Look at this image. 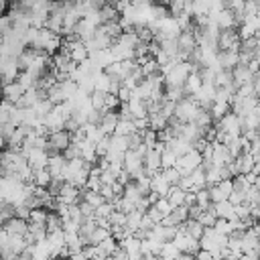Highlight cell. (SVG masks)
<instances>
[{
  "instance_id": "cell-1",
  "label": "cell",
  "mask_w": 260,
  "mask_h": 260,
  "mask_svg": "<svg viewBox=\"0 0 260 260\" xmlns=\"http://www.w3.org/2000/svg\"><path fill=\"white\" fill-rule=\"evenodd\" d=\"M28 47H30V49H37V51H43V53H47V55H53V53H57V49L61 47V35H57V32H53V30L41 26V28H37L35 39H32V43H30Z\"/></svg>"
},
{
  "instance_id": "cell-2",
  "label": "cell",
  "mask_w": 260,
  "mask_h": 260,
  "mask_svg": "<svg viewBox=\"0 0 260 260\" xmlns=\"http://www.w3.org/2000/svg\"><path fill=\"white\" fill-rule=\"evenodd\" d=\"M197 110H199V106L193 102V98H191V95H185V98H181L179 102H175L173 116H175L179 122L187 124V122H193V118H195Z\"/></svg>"
},
{
  "instance_id": "cell-3",
  "label": "cell",
  "mask_w": 260,
  "mask_h": 260,
  "mask_svg": "<svg viewBox=\"0 0 260 260\" xmlns=\"http://www.w3.org/2000/svg\"><path fill=\"white\" fill-rule=\"evenodd\" d=\"M230 110H232L236 116L244 118V116L252 114L254 110H258V95H248V98H238V95H234L232 102H230Z\"/></svg>"
},
{
  "instance_id": "cell-4",
  "label": "cell",
  "mask_w": 260,
  "mask_h": 260,
  "mask_svg": "<svg viewBox=\"0 0 260 260\" xmlns=\"http://www.w3.org/2000/svg\"><path fill=\"white\" fill-rule=\"evenodd\" d=\"M175 41H177V49H179V59L181 61H185L187 55L197 49V39H195L193 30H179Z\"/></svg>"
},
{
  "instance_id": "cell-5",
  "label": "cell",
  "mask_w": 260,
  "mask_h": 260,
  "mask_svg": "<svg viewBox=\"0 0 260 260\" xmlns=\"http://www.w3.org/2000/svg\"><path fill=\"white\" fill-rule=\"evenodd\" d=\"M122 169L130 175V179L138 177L140 173H144V167H142V156L136 152V150H126L122 154Z\"/></svg>"
},
{
  "instance_id": "cell-6",
  "label": "cell",
  "mask_w": 260,
  "mask_h": 260,
  "mask_svg": "<svg viewBox=\"0 0 260 260\" xmlns=\"http://www.w3.org/2000/svg\"><path fill=\"white\" fill-rule=\"evenodd\" d=\"M240 35L236 28H225V30H219L217 32V51H238L240 47Z\"/></svg>"
},
{
  "instance_id": "cell-7",
  "label": "cell",
  "mask_w": 260,
  "mask_h": 260,
  "mask_svg": "<svg viewBox=\"0 0 260 260\" xmlns=\"http://www.w3.org/2000/svg\"><path fill=\"white\" fill-rule=\"evenodd\" d=\"M81 195H83V189H77L75 185H71V183H63L61 185V189H59V193H57V201L59 203H65V205H73V203H79L81 201Z\"/></svg>"
},
{
  "instance_id": "cell-8",
  "label": "cell",
  "mask_w": 260,
  "mask_h": 260,
  "mask_svg": "<svg viewBox=\"0 0 260 260\" xmlns=\"http://www.w3.org/2000/svg\"><path fill=\"white\" fill-rule=\"evenodd\" d=\"M171 242L177 246L179 252H187V254H193V256H195V252L199 250V240L187 236L183 230H177V234H175V238H173Z\"/></svg>"
},
{
  "instance_id": "cell-9",
  "label": "cell",
  "mask_w": 260,
  "mask_h": 260,
  "mask_svg": "<svg viewBox=\"0 0 260 260\" xmlns=\"http://www.w3.org/2000/svg\"><path fill=\"white\" fill-rule=\"evenodd\" d=\"M24 156H26V162H28V167H30L32 171L45 169V167H47V160H49V154H47L45 148H28V150L24 152Z\"/></svg>"
},
{
  "instance_id": "cell-10",
  "label": "cell",
  "mask_w": 260,
  "mask_h": 260,
  "mask_svg": "<svg viewBox=\"0 0 260 260\" xmlns=\"http://www.w3.org/2000/svg\"><path fill=\"white\" fill-rule=\"evenodd\" d=\"M213 22H215V26L219 28V30H225V28H236L238 26V20H236V14L232 12V10H228V8H223V10H219L215 16H209Z\"/></svg>"
},
{
  "instance_id": "cell-11",
  "label": "cell",
  "mask_w": 260,
  "mask_h": 260,
  "mask_svg": "<svg viewBox=\"0 0 260 260\" xmlns=\"http://www.w3.org/2000/svg\"><path fill=\"white\" fill-rule=\"evenodd\" d=\"M22 93H24V87H22L16 79H14V81H6V83H2V91H0V98H2V100L16 104L18 98H20Z\"/></svg>"
},
{
  "instance_id": "cell-12",
  "label": "cell",
  "mask_w": 260,
  "mask_h": 260,
  "mask_svg": "<svg viewBox=\"0 0 260 260\" xmlns=\"http://www.w3.org/2000/svg\"><path fill=\"white\" fill-rule=\"evenodd\" d=\"M209 160H211L213 165H217V167H223V165H228V162L232 160V154H230V150H228L225 144H221V142H211V156H209Z\"/></svg>"
},
{
  "instance_id": "cell-13",
  "label": "cell",
  "mask_w": 260,
  "mask_h": 260,
  "mask_svg": "<svg viewBox=\"0 0 260 260\" xmlns=\"http://www.w3.org/2000/svg\"><path fill=\"white\" fill-rule=\"evenodd\" d=\"M142 167L146 175H152L156 171H160V152L156 148H146L144 156H142Z\"/></svg>"
},
{
  "instance_id": "cell-14",
  "label": "cell",
  "mask_w": 260,
  "mask_h": 260,
  "mask_svg": "<svg viewBox=\"0 0 260 260\" xmlns=\"http://www.w3.org/2000/svg\"><path fill=\"white\" fill-rule=\"evenodd\" d=\"M26 228H28V221L26 219H20L16 215L8 217L4 223H2V230L8 234V236H24L26 234Z\"/></svg>"
},
{
  "instance_id": "cell-15",
  "label": "cell",
  "mask_w": 260,
  "mask_h": 260,
  "mask_svg": "<svg viewBox=\"0 0 260 260\" xmlns=\"http://www.w3.org/2000/svg\"><path fill=\"white\" fill-rule=\"evenodd\" d=\"M238 63H240L238 51H215V65L219 69H232Z\"/></svg>"
},
{
  "instance_id": "cell-16",
  "label": "cell",
  "mask_w": 260,
  "mask_h": 260,
  "mask_svg": "<svg viewBox=\"0 0 260 260\" xmlns=\"http://www.w3.org/2000/svg\"><path fill=\"white\" fill-rule=\"evenodd\" d=\"M169 189H171V185H169V181L165 179L162 171H156V173L150 175V191H152V193H156L158 197H165Z\"/></svg>"
},
{
  "instance_id": "cell-17",
  "label": "cell",
  "mask_w": 260,
  "mask_h": 260,
  "mask_svg": "<svg viewBox=\"0 0 260 260\" xmlns=\"http://www.w3.org/2000/svg\"><path fill=\"white\" fill-rule=\"evenodd\" d=\"M230 71H232V81H234L236 87L242 85V83H248V81L252 79V71L248 69L246 63H238V65H234Z\"/></svg>"
},
{
  "instance_id": "cell-18",
  "label": "cell",
  "mask_w": 260,
  "mask_h": 260,
  "mask_svg": "<svg viewBox=\"0 0 260 260\" xmlns=\"http://www.w3.org/2000/svg\"><path fill=\"white\" fill-rule=\"evenodd\" d=\"M118 110H104L102 112V120H100V128L110 136V134H114V128H116V124H118Z\"/></svg>"
},
{
  "instance_id": "cell-19",
  "label": "cell",
  "mask_w": 260,
  "mask_h": 260,
  "mask_svg": "<svg viewBox=\"0 0 260 260\" xmlns=\"http://www.w3.org/2000/svg\"><path fill=\"white\" fill-rule=\"evenodd\" d=\"M234 162H236V169H238V173L240 175H246V173H250L252 171V167H254V156L250 154V152H240L238 156H234L232 158Z\"/></svg>"
},
{
  "instance_id": "cell-20",
  "label": "cell",
  "mask_w": 260,
  "mask_h": 260,
  "mask_svg": "<svg viewBox=\"0 0 260 260\" xmlns=\"http://www.w3.org/2000/svg\"><path fill=\"white\" fill-rule=\"evenodd\" d=\"M95 250H98V258H108V256H112L118 250V242L112 236H108L106 240H102L100 244H95Z\"/></svg>"
},
{
  "instance_id": "cell-21",
  "label": "cell",
  "mask_w": 260,
  "mask_h": 260,
  "mask_svg": "<svg viewBox=\"0 0 260 260\" xmlns=\"http://www.w3.org/2000/svg\"><path fill=\"white\" fill-rule=\"evenodd\" d=\"M126 108H128L132 120H134V118H146V106H144V100H138V98L132 95V98L126 102Z\"/></svg>"
},
{
  "instance_id": "cell-22",
  "label": "cell",
  "mask_w": 260,
  "mask_h": 260,
  "mask_svg": "<svg viewBox=\"0 0 260 260\" xmlns=\"http://www.w3.org/2000/svg\"><path fill=\"white\" fill-rule=\"evenodd\" d=\"M63 165H65V158L61 156V152H55V154H49V160H47V167H45V169L49 171L51 177H59ZM59 179H61V177H59Z\"/></svg>"
},
{
  "instance_id": "cell-23",
  "label": "cell",
  "mask_w": 260,
  "mask_h": 260,
  "mask_svg": "<svg viewBox=\"0 0 260 260\" xmlns=\"http://www.w3.org/2000/svg\"><path fill=\"white\" fill-rule=\"evenodd\" d=\"M213 213H215V217H221V219H234V217H236L234 205H232L228 199L213 203Z\"/></svg>"
},
{
  "instance_id": "cell-24",
  "label": "cell",
  "mask_w": 260,
  "mask_h": 260,
  "mask_svg": "<svg viewBox=\"0 0 260 260\" xmlns=\"http://www.w3.org/2000/svg\"><path fill=\"white\" fill-rule=\"evenodd\" d=\"M98 16H100V24L104 22H112V20H118L120 18V10L112 4H104L100 10H98Z\"/></svg>"
},
{
  "instance_id": "cell-25",
  "label": "cell",
  "mask_w": 260,
  "mask_h": 260,
  "mask_svg": "<svg viewBox=\"0 0 260 260\" xmlns=\"http://www.w3.org/2000/svg\"><path fill=\"white\" fill-rule=\"evenodd\" d=\"M201 77H199V71L197 73H189L187 75V79H185V83H183V91H185V95H193L199 87H201Z\"/></svg>"
},
{
  "instance_id": "cell-26",
  "label": "cell",
  "mask_w": 260,
  "mask_h": 260,
  "mask_svg": "<svg viewBox=\"0 0 260 260\" xmlns=\"http://www.w3.org/2000/svg\"><path fill=\"white\" fill-rule=\"evenodd\" d=\"M167 201L171 203V207H177V205H183V199H185V189H181L179 185H173L169 191H167Z\"/></svg>"
},
{
  "instance_id": "cell-27",
  "label": "cell",
  "mask_w": 260,
  "mask_h": 260,
  "mask_svg": "<svg viewBox=\"0 0 260 260\" xmlns=\"http://www.w3.org/2000/svg\"><path fill=\"white\" fill-rule=\"evenodd\" d=\"M146 118H148V128L150 130H154V132H158V130H162V128H167V118L156 110V112H150V114H146Z\"/></svg>"
},
{
  "instance_id": "cell-28",
  "label": "cell",
  "mask_w": 260,
  "mask_h": 260,
  "mask_svg": "<svg viewBox=\"0 0 260 260\" xmlns=\"http://www.w3.org/2000/svg\"><path fill=\"white\" fill-rule=\"evenodd\" d=\"M193 124H195L197 128H207V126H211V124H213V118H211L209 110L199 108L197 114H195V118H193Z\"/></svg>"
},
{
  "instance_id": "cell-29",
  "label": "cell",
  "mask_w": 260,
  "mask_h": 260,
  "mask_svg": "<svg viewBox=\"0 0 260 260\" xmlns=\"http://www.w3.org/2000/svg\"><path fill=\"white\" fill-rule=\"evenodd\" d=\"M260 126V110H254L252 114L242 118V132L244 130H258Z\"/></svg>"
},
{
  "instance_id": "cell-30",
  "label": "cell",
  "mask_w": 260,
  "mask_h": 260,
  "mask_svg": "<svg viewBox=\"0 0 260 260\" xmlns=\"http://www.w3.org/2000/svg\"><path fill=\"white\" fill-rule=\"evenodd\" d=\"M79 150H81V158L87 160V162H95L98 160V154H95V144L87 142V140H81L79 142Z\"/></svg>"
},
{
  "instance_id": "cell-31",
  "label": "cell",
  "mask_w": 260,
  "mask_h": 260,
  "mask_svg": "<svg viewBox=\"0 0 260 260\" xmlns=\"http://www.w3.org/2000/svg\"><path fill=\"white\" fill-rule=\"evenodd\" d=\"M116 41H118L120 45H124L126 49H130V51H132V49L136 47V43H138V37H136L134 28H132V30H122V32H120V37H118Z\"/></svg>"
},
{
  "instance_id": "cell-32",
  "label": "cell",
  "mask_w": 260,
  "mask_h": 260,
  "mask_svg": "<svg viewBox=\"0 0 260 260\" xmlns=\"http://www.w3.org/2000/svg\"><path fill=\"white\" fill-rule=\"evenodd\" d=\"M61 225H63V219L57 215V211H47V219H45V230H47V234L61 230Z\"/></svg>"
},
{
  "instance_id": "cell-33",
  "label": "cell",
  "mask_w": 260,
  "mask_h": 260,
  "mask_svg": "<svg viewBox=\"0 0 260 260\" xmlns=\"http://www.w3.org/2000/svg\"><path fill=\"white\" fill-rule=\"evenodd\" d=\"M132 132H136V128H134V122L132 120H118V124H116V128H114V134H118V136H130Z\"/></svg>"
},
{
  "instance_id": "cell-34",
  "label": "cell",
  "mask_w": 260,
  "mask_h": 260,
  "mask_svg": "<svg viewBox=\"0 0 260 260\" xmlns=\"http://www.w3.org/2000/svg\"><path fill=\"white\" fill-rule=\"evenodd\" d=\"M248 189H250V183H248L246 175H236V177H232V191H234V193L246 195Z\"/></svg>"
},
{
  "instance_id": "cell-35",
  "label": "cell",
  "mask_w": 260,
  "mask_h": 260,
  "mask_svg": "<svg viewBox=\"0 0 260 260\" xmlns=\"http://www.w3.org/2000/svg\"><path fill=\"white\" fill-rule=\"evenodd\" d=\"M81 201H85L87 205H91L93 209L104 203V197L100 195V191H91V189H83V195H81Z\"/></svg>"
},
{
  "instance_id": "cell-36",
  "label": "cell",
  "mask_w": 260,
  "mask_h": 260,
  "mask_svg": "<svg viewBox=\"0 0 260 260\" xmlns=\"http://www.w3.org/2000/svg\"><path fill=\"white\" fill-rule=\"evenodd\" d=\"M51 179H53V177L49 175L47 169H37V171H32V183H35V187H47Z\"/></svg>"
},
{
  "instance_id": "cell-37",
  "label": "cell",
  "mask_w": 260,
  "mask_h": 260,
  "mask_svg": "<svg viewBox=\"0 0 260 260\" xmlns=\"http://www.w3.org/2000/svg\"><path fill=\"white\" fill-rule=\"evenodd\" d=\"M26 246V242H24V236H8V244H6V248L12 252V254H20L22 252V248Z\"/></svg>"
},
{
  "instance_id": "cell-38",
  "label": "cell",
  "mask_w": 260,
  "mask_h": 260,
  "mask_svg": "<svg viewBox=\"0 0 260 260\" xmlns=\"http://www.w3.org/2000/svg\"><path fill=\"white\" fill-rule=\"evenodd\" d=\"M158 256H160L162 260H175V258L179 256V250H177V246H175L173 242H162Z\"/></svg>"
},
{
  "instance_id": "cell-39",
  "label": "cell",
  "mask_w": 260,
  "mask_h": 260,
  "mask_svg": "<svg viewBox=\"0 0 260 260\" xmlns=\"http://www.w3.org/2000/svg\"><path fill=\"white\" fill-rule=\"evenodd\" d=\"M110 81H112V77H108L104 71L93 73V89H102V91H106V93H108Z\"/></svg>"
},
{
  "instance_id": "cell-40",
  "label": "cell",
  "mask_w": 260,
  "mask_h": 260,
  "mask_svg": "<svg viewBox=\"0 0 260 260\" xmlns=\"http://www.w3.org/2000/svg\"><path fill=\"white\" fill-rule=\"evenodd\" d=\"M61 156L65 160H73V158H81V150H79V142H69L63 150H61Z\"/></svg>"
},
{
  "instance_id": "cell-41",
  "label": "cell",
  "mask_w": 260,
  "mask_h": 260,
  "mask_svg": "<svg viewBox=\"0 0 260 260\" xmlns=\"http://www.w3.org/2000/svg\"><path fill=\"white\" fill-rule=\"evenodd\" d=\"M110 236V230L108 228H100V225H95L93 230H91V234H89V238H87V244H100L102 240H106Z\"/></svg>"
},
{
  "instance_id": "cell-42",
  "label": "cell",
  "mask_w": 260,
  "mask_h": 260,
  "mask_svg": "<svg viewBox=\"0 0 260 260\" xmlns=\"http://www.w3.org/2000/svg\"><path fill=\"white\" fill-rule=\"evenodd\" d=\"M102 28H104V32L112 39V41H116L118 37H120V32H122V26H120V22L118 20H112V22H104V24H100Z\"/></svg>"
},
{
  "instance_id": "cell-43",
  "label": "cell",
  "mask_w": 260,
  "mask_h": 260,
  "mask_svg": "<svg viewBox=\"0 0 260 260\" xmlns=\"http://www.w3.org/2000/svg\"><path fill=\"white\" fill-rule=\"evenodd\" d=\"M32 110L37 112V116L41 118V122H43V118L53 110V104L47 100V98H43V100H39V102H35V106H32Z\"/></svg>"
},
{
  "instance_id": "cell-44",
  "label": "cell",
  "mask_w": 260,
  "mask_h": 260,
  "mask_svg": "<svg viewBox=\"0 0 260 260\" xmlns=\"http://www.w3.org/2000/svg\"><path fill=\"white\" fill-rule=\"evenodd\" d=\"M132 181H134V185L138 187L140 195H146V193L150 191V175H146V173H140V175H138V177H134Z\"/></svg>"
},
{
  "instance_id": "cell-45",
  "label": "cell",
  "mask_w": 260,
  "mask_h": 260,
  "mask_svg": "<svg viewBox=\"0 0 260 260\" xmlns=\"http://www.w3.org/2000/svg\"><path fill=\"white\" fill-rule=\"evenodd\" d=\"M89 104H91V108L93 110H104V100H106V91H102V89H93L89 95Z\"/></svg>"
},
{
  "instance_id": "cell-46",
  "label": "cell",
  "mask_w": 260,
  "mask_h": 260,
  "mask_svg": "<svg viewBox=\"0 0 260 260\" xmlns=\"http://www.w3.org/2000/svg\"><path fill=\"white\" fill-rule=\"evenodd\" d=\"M47 219V209L45 207H32L30 213H28V223H45Z\"/></svg>"
},
{
  "instance_id": "cell-47",
  "label": "cell",
  "mask_w": 260,
  "mask_h": 260,
  "mask_svg": "<svg viewBox=\"0 0 260 260\" xmlns=\"http://www.w3.org/2000/svg\"><path fill=\"white\" fill-rule=\"evenodd\" d=\"M175 160H177V154L169 148H165L160 152V169H169V167H175Z\"/></svg>"
},
{
  "instance_id": "cell-48",
  "label": "cell",
  "mask_w": 260,
  "mask_h": 260,
  "mask_svg": "<svg viewBox=\"0 0 260 260\" xmlns=\"http://www.w3.org/2000/svg\"><path fill=\"white\" fill-rule=\"evenodd\" d=\"M162 171V175H165V179L169 181V185L173 187V185H179V181H181V173L175 169V167H169V169H160Z\"/></svg>"
},
{
  "instance_id": "cell-49",
  "label": "cell",
  "mask_w": 260,
  "mask_h": 260,
  "mask_svg": "<svg viewBox=\"0 0 260 260\" xmlns=\"http://www.w3.org/2000/svg\"><path fill=\"white\" fill-rule=\"evenodd\" d=\"M114 211V203H110V201H104V203H100L95 209H93V217H110V213Z\"/></svg>"
},
{
  "instance_id": "cell-50",
  "label": "cell",
  "mask_w": 260,
  "mask_h": 260,
  "mask_svg": "<svg viewBox=\"0 0 260 260\" xmlns=\"http://www.w3.org/2000/svg\"><path fill=\"white\" fill-rule=\"evenodd\" d=\"M8 32H12V18L8 12L0 14V37H6Z\"/></svg>"
},
{
  "instance_id": "cell-51",
  "label": "cell",
  "mask_w": 260,
  "mask_h": 260,
  "mask_svg": "<svg viewBox=\"0 0 260 260\" xmlns=\"http://www.w3.org/2000/svg\"><path fill=\"white\" fill-rule=\"evenodd\" d=\"M12 108H14V104H12V102H6V100H2V98H0V122H2V124H4V122H8Z\"/></svg>"
},
{
  "instance_id": "cell-52",
  "label": "cell",
  "mask_w": 260,
  "mask_h": 260,
  "mask_svg": "<svg viewBox=\"0 0 260 260\" xmlns=\"http://www.w3.org/2000/svg\"><path fill=\"white\" fill-rule=\"evenodd\" d=\"M211 228H213L217 234H223V236H228V234L232 232V228H230V221H228V219H221V217H217V219H215V223H213Z\"/></svg>"
},
{
  "instance_id": "cell-53",
  "label": "cell",
  "mask_w": 260,
  "mask_h": 260,
  "mask_svg": "<svg viewBox=\"0 0 260 260\" xmlns=\"http://www.w3.org/2000/svg\"><path fill=\"white\" fill-rule=\"evenodd\" d=\"M152 205L156 207V211H160V215H162V217H165V215H167V213L173 209V207H171V203L167 201V197H158V199H156Z\"/></svg>"
},
{
  "instance_id": "cell-54",
  "label": "cell",
  "mask_w": 260,
  "mask_h": 260,
  "mask_svg": "<svg viewBox=\"0 0 260 260\" xmlns=\"http://www.w3.org/2000/svg\"><path fill=\"white\" fill-rule=\"evenodd\" d=\"M116 98L120 100V104H126V102L132 98V89L126 87L124 83H120V87H118V91H116Z\"/></svg>"
},
{
  "instance_id": "cell-55",
  "label": "cell",
  "mask_w": 260,
  "mask_h": 260,
  "mask_svg": "<svg viewBox=\"0 0 260 260\" xmlns=\"http://www.w3.org/2000/svg\"><path fill=\"white\" fill-rule=\"evenodd\" d=\"M193 260H213V258H211V252H207V250H203V248H199V250L195 252V256H193Z\"/></svg>"
},
{
  "instance_id": "cell-56",
  "label": "cell",
  "mask_w": 260,
  "mask_h": 260,
  "mask_svg": "<svg viewBox=\"0 0 260 260\" xmlns=\"http://www.w3.org/2000/svg\"><path fill=\"white\" fill-rule=\"evenodd\" d=\"M67 260H87V256L83 254V250H79V252H71L67 256Z\"/></svg>"
},
{
  "instance_id": "cell-57",
  "label": "cell",
  "mask_w": 260,
  "mask_h": 260,
  "mask_svg": "<svg viewBox=\"0 0 260 260\" xmlns=\"http://www.w3.org/2000/svg\"><path fill=\"white\" fill-rule=\"evenodd\" d=\"M120 0H106V4H112V6H116Z\"/></svg>"
},
{
  "instance_id": "cell-58",
  "label": "cell",
  "mask_w": 260,
  "mask_h": 260,
  "mask_svg": "<svg viewBox=\"0 0 260 260\" xmlns=\"http://www.w3.org/2000/svg\"><path fill=\"white\" fill-rule=\"evenodd\" d=\"M146 260H162V258H160V256H148Z\"/></svg>"
},
{
  "instance_id": "cell-59",
  "label": "cell",
  "mask_w": 260,
  "mask_h": 260,
  "mask_svg": "<svg viewBox=\"0 0 260 260\" xmlns=\"http://www.w3.org/2000/svg\"><path fill=\"white\" fill-rule=\"evenodd\" d=\"M0 91H2V79H0Z\"/></svg>"
}]
</instances>
